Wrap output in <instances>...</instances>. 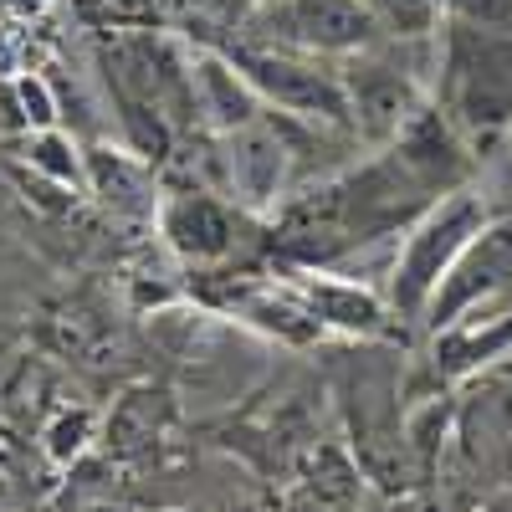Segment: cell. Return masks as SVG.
Segmentation results:
<instances>
[{"label": "cell", "instance_id": "obj_1", "mask_svg": "<svg viewBox=\"0 0 512 512\" xmlns=\"http://www.w3.org/2000/svg\"><path fill=\"white\" fill-rule=\"evenodd\" d=\"M431 103L466 144H492L512 128V31L446 21L436 36Z\"/></svg>", "mask_w": 512, "mask_h": 512}, {"label": "cell", "instance_id": "obj_2", "mask_svg": "<svg viewBox=\"0 0 512 512\" xmlns=\"http://www.w3.org/2000/svg\"><path fill=\"white\" fill-rule=\"evenodd\" d=\"M487 221H492L487 195L472 190V185H461V190L441 195L436 205H425L410 221L390 272H384L390 277V308L400 318H420L425 308H431L441 277L451 272V262L466 251V241H472Z\"/></svg>", "mask_w": 512, "mask_h": 512}, {"label": "cell", "instance_id": "obj_3", "mask_svg": "<svg viewBox=\"0 0 512 512\" xmlns=\"http://www.w3.org/2000/svg\"><path fill=\"white\" fill-rule=\"evenodd\" d=\"M349 93V123L364 144H395L405 123L431 103V82L405 62V41H374L338 62Z\"/></svg>", "mask_w": 512, "mask_h": 512}, {"label": "cell", "instance_id": "obj_4", "mask_svg": "<svg viewBox=\"0 0 512 512\" xmlns=\"http://www.w3.org/2000/svg\"><path fill=\"white\" fill-rule=\"evenodd\" d=\"M231 57L251 77V88L262 93L267 108L292 113V118H308V123H323V128H354L349 123L344 72L328 67V57L272 47V41H241Z\"/></svg>", "mask_w": 512, "mask_h": 512}, {"label": "cell", "instance_id": "obj_5", "mask_svg": "<svg viewBox=\"0 0 512 512\" xmlns=\"http://www.w3.org/2000/svg\"><path fill=\"white\" fill-rule=\"evenodd\" d=\"M246 41H272L308 57H354L379 41V26L364 0H262Z\"/></svg>", "mask_w": 512, "mask_h": 512}, {"label": "cell", "instance_id": "obj_6", "mask_svg": "<svg viewBox=\"0 0 512 512\" xmlns=\"http://www.w3.org/2000/svg\"><path fill=\"white\" fill-rule=\"evenodd\" d=\"M512 287V216L502 221H487L472 241H466V251L451 262V272L441 277L431 308H425V318H431V328H446V323H461L482 313L492 297H502Z\"/></svg>", "mask_w": 512, "mask_h": 512}, {"label": "cell", "instance_id": "obj_7", "mask_svg": "<svg viewBox=\"0 0 512 512\" xmlns=\"http://www.w3.org/2000/svg\"><path fill=\"white\" fill-rule=\"evenodd\" d=\"M159 231L169 241V251L185 256V262L205 267V262H221L236 246V216L231 205H221L210 190H175L159 205Z\"/></svg>", "mask_w": 512, "mask_h": 512}, {"label": "cell", "instance_id": "obj_8", "mask_svg": "<svg viewBox=\"0 0 512 512\" xmlns=\"http://www.w3.org/2000/svg\"><path fill=\"white\" fill-rule=\"evenodd\" d=\"M190 82H195V113L210 134H236L251 118H262V93L251 88V77L236 67L226 52H195L190 57Z\"/></svg>", "mask_w": 512, "mask_h": 512}, {"label": "cell", "instance_id": "obj_9", "mask_svg": "<svg viewBox=\"0 0 512 512\" xmlns=\"http://www.w3.org/2000/svg\"><path fill=\"white\" fill-rule=\"evenodd\" d=\"M497 359H512V313H502V318L472 313V318H461V323L436 328V369L446 379L482 374Z\"/></svg>", "mask_w": 512, "mask_h": 512}, {"label": "cell", "instance_id": "obj_10", "mask_svg": "<svg viewBox=\"0 0 512 512\" xmlns=\"http://www.w3.org/2000/svg\"><path fill=\"white\" fill-rule=\"evenodd\" d=\"M303 292V303L318 313L323 328H338V333H354V338H369L384 328L390 308L379 303V292L364 287V282H349V277H297L292 282Z\"/></svg>", "mask_w": 512, "mask_h": 512}, {"label": "cell", "instance_id": "obj_11", "mask_svg": "<svg viewBox=\"0 0 512 512\" xmlns=\"http://www.w3.org/2000/svg\"><path fill=\"white\" fill-rule=\"evenodd\" d=\"M82 159H88V190L113 216H149L154 210V180H149L144 154L93 144V149H82Z\"/></svg>", "mask_w": 512, "mask_h": 512}, {"label": "cell", "instance_id": "obj_12", "mask_svg": "<svg viewBox=\"0 0 512 512\" xmlns=\"http://www.w3.org/2000/svg\"><path fill=\"white\" fill-rule=\"evenodd\" d=\"M379 41H436L446 26V6L441 0H364Z\"/></svg>", "mask_w": 512, "mask_h": 512}, {"label": "cell", "instance_id": "obj_13", "mask_svg": "<svg viewBox=\"0 0 512 512\" xmlns=\"http://www.w3.org/2000/svg\"><path fill=\"white\" fill-rule=\"evenodd\" d=\"M21 159H26V169H36V175H47L67 190L88 185V159H82V149L62 134V128H31Z\"/></svg>", "mask_w": 512, "mask_h": 512}, {"label": "cell", "instance_id": "obj_14", "mask_svg": "<svg viewBox=\"0 0 512 512\" xmlns=\"http://www.w3.org/2000/svg\"><path fill=\"white\" fill-rule=\"evenodd\" d=\"M164 420H169V400L154 395V390H139V395H128V400L113 410V420H108V441H113L118 451H134V446L154 441V431H159Z\"/></svg>", "mask_w": 512, "mask_h": 512}, {"label": "cell", "instance_id": "obj_15", "mask_svg": "<svg viewBox=\"0 0 512 512\" xmlns=\"http://www.w3.org/2000/svg\"><path fill=\"white\" fill-rule=\"evenodd\" d=\"M16 93H21V108H26V123H31V128H57L62 103H57V93H52V77L21 72V77H16Z\"/></svg>", "mask_w": 512, "mask_h": 512}, {"label": "cell", "instance_id": "obj_16", "mask_svg": "<svg viewBox=\"0 0 512 512\" xmlns=\"http://www.w3.org/2000/svg\"><path fill=\"white\" fill-rule=\"evenodd\" d=\"M88 436H93V410H67L52 431H47V451H52V461H72L82 446H88Z\"/></svg>", "mask_w": 512, "mask_h": 512}, {"label": "cell", "instance_id": "obj_17", "mask_svg": "<svg viewBox=\"0 0 512 512\" xmlns=\"http://www.w3.org/2000/svg\"><path fill=\"white\" fill-rule=\"evenodd\" d=\"M441 6H446V21L512 31V0H441Z\"/></svg>", "mask_w": 512, "mask_h": 512}, {"label": "cell", "instance_id": "obj_18", "mask_svg": "<svg viewBox=\"0 0 512 512\" xmlns=\"http://www.w3.org/2000/svg\"><path fill=\"white\" fill-rule=\"evenodd\" d=\"M0 134H31L21 93H16V77H0Z\"/></svg>", "mask_w": 512, "mask_h": 512}, {"label": "cell", "instance_id": "obj_19", "mask_svg": "<svg viewBox=\"0 0 512 512\" xmlns=\"http://www.w3.org/2000/svg\"><path fill=\"white\" fill-rule=\"evenodd\" d=\"M487 512H512V497H502V502H492Z\"/></svg>", "mask_w": 512, "mask_h": 512}, {"label": "cell", "instance_id": "obj_20", "mask_svg": "<svg viewBox=\"0 0 512 512\" xmlns=\"http://www.w3.org/2000/svg\"><path fill=\"white\" fill-rule=\"evenodd\" d=\"M103 512H113V507H103Z\"/></svg>", "mask_w": 512, "mask_h": 512}]
</instances>
